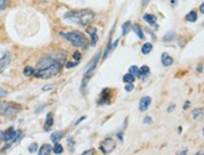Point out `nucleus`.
<instances>
[{"label": "nucleus", "mask_w": 204, "mask_h": 155, "mask_svg": "<svg viewBox=\"0 0 204 155\" xmlns=\"http://www.w3.org/2000/svg\"><path fill=\"white\" fill-rule=\"evenodd\" d=\"M64 19L68 21L79 24V25H86L94 20V14L90 10H77V11H68L64 15Z\"/></svg>", "instance_id": "1"}, {"label": "nucleus", "mask_w": 204, "mask_h": 155, "mask_svg": "<svg viewBox=\"0 0 204 155\" xmlns=\"http://www.w3.org/2000/svg\"><path fill=\"white\" fill-rule=\"evenodd\" d=\"M61 66H63V61L60 60H57L53 65H50L49 68H45V69H41V70H35L34 71V76L35 78H39V79H49L54 75H57L59 71L61 70Z\"/></svg>", "instance_id": "2"}, {"label": "nucleus", "mask_w": 204, "mask_h": 155, "mask_svg": "<svg viewBox=\"0 0 204 155\" xmlns=\"http://www.w3.org/2000/svg\"><path fill=\"white\" fill-rule=\"evenodd\" d=\"M60 35L64 38V39H67L68 41H70L74 46L77 48H80V49H84L86 48V44H88V41H86L85 36L83 35L80 32H69V33H64L61 32Z\"/></svg>", "instance_id": "3"}, {"label": "nucleus", "mask_w": 204, "mask_h": 155, "mask_svg": "<svg viewBox=\"0 0 204 155\" xmlns=\"http://www.w3.org/2000/svg\"><path fill=\"white\" fill-rule=\"evenodd\" d=\"M22 111V106L14 103H0V115L3 116H14Z\"/></svg>", "instance_id": "4"}, {"label": "nucleus", "mask_w": 204, "mask_h": 155, "mask_svg": "<svg viewBox=\"0 0 204 155\" xmlns=\"http://www.w3.org/2000/svg\"><path fill=\"white\" fill-rule=\"evenodd\" d=\"M99 59H100V53L96 54L95 56L93 58V60L90 61V63H89V65L86 66V69H85V76H84V79H83V83H81V93H84V88H85L86 81H88L89 78H90L92 75L94 74L95 68H96V65H98Z\"/></svg>", "instance_id": "5"}, {"label": "nucleus", "mask_w": 204, "mask_h": 155, "mask_svg": "<svg viewBox=\"0 0 204 155\" xmlns=\"http://www.w3.org/2000/svg\"><path fill=\"white\" fill-rule=\"evenodd\" d=\"M115 146H116V144L112 138H106V139H104L102 143H100V150H102V153H104V154L112 153V151L115 149Z\"/></svg>", "instance_id": "6"}, {"label": "nucleus", "mask_w": 204, "mask_h": 155, "mask_svg": "<svg viewBox=\"0 0 204 155\" xmlns=\"http://www.w3.org/2000/svg\"><path fill=\"white\" fill-rule=\"evenodd\" d=\"M10 61H11V55H10L9 53H5L1 58H0V74H1L6 68H8Z\"/></svg>", "instance_id": "7"}, {"label": "nucleus", "mask_w": 204, "mask_h": 155, "mask_svg": "<svg viewBox=\"0 0 204 155\" xmlns=\"http://www.w3.org/2000/svg\"><path fill=\"white\" fill-rule=\"evenodd\" d=\"M86 33L89 34L92 39V45H95L96 41H98V32H96V28L95 26H88L86 28Z\"/></svg>", "instance_id": "8"}, {"label": "nucleus", "mask_w": 204, "mask_h": 155, "mask_svg": "<svg viewBox=\"0 0 204 155\" xmlns=\"http://www.w3.org/2000/svg\"><path fill=\"white\" fill-rule=\"evenodd\" d=\"M150 103H151L150 96H143L139 101V110L140 111H145L150 106Z\"/></svg>", "instance_id": "9"}, {"label": "nucleus", "mask_w": 204, "mask_h": 155, "mask_svg": "<svg viewBox=\"0 0 204 155\" xmlns=\"http://www.w3.org/2000/svg\"><path fill=\"white\" fill-rule=\"evenodd\" d=\"M109 93H110V89H104V90L102 91V98H100V99H99V101H98V104H99V105L110 104Z\"/></svg>", "instance_id": "10"}, {"label": "nucleus", "mask_w": 204, "mask_h": 155, "mask_svg": "<svg viewBox=\"0 0 204 155\" xmlns=\"http://www.w3.org/2000/svg\"><path fill=\"white\" fill-rule=\"evenodd\" d=\"M143 19L147 21L149 25L151 26H157V18L153 15V14H145V15L143 16ZM158 28V26H157Z\"/></svg>", "instance_id": "11"}, {"label": "nucleus", "mask_w": 204, "mask_h": 155, "mask_svg": "<svg viewBox=\"0 0 204 155\" xmlns=\"http://www.w3.org/2000/svg\"><path fill=\"white\" fill-rule=\"evenodd\" d=\"M173 58L170 56L169 54H167V53H164L163 55H162V64L164 65V66H170V65L173 64Z\"/></svg>", "instance_id": "12"}, {"label": "nucleus", "mask_w": 204, "mask_h": 155, "mask_svg": "<svg viewBox=\"0 0 204 155\" xmlns=\"http://www.w3.org/2000/svg\"><path fill=\"white\" fill-rule=\"evenodd\" d=\"M54 124V116H53V113H48L46 114V119H45V130H50V128L53 126Z\"/></svg>", "instance_id": "13"}, {"label": "nucleus", "mask_w": 204, "mask_h": 155, "mask_svg": "<svg viewBox=\"0 0 204 155\" xmlns=\"http://www.w3.org/2000/svg\"><path fill=\"white\" fill-rule=\"evenodd\" d=\"M51 151H53V148H51L49 144H44L39 149V155H46V154H50Z\"/></svg>", "instance_id": "14"}, {"label": "nucleus", "mask_w": 204, "mask_h": 155, "mask_svg": "<svg viewBox=\"0 0 204 155\" xmlns=\"http://www.w3.org/2000/svg\"><path fill=\"white\" fill-rule=\"evenodd\" d=\"M133 28V32L137 34V36L139 38V39H144L145 35H144V33H143V30H141V28L138 25V24H134V25L132 26Z\"/></svg>", "instance_id": "15"}, {"label": "nucleus", "mask_w": 204, "mask_h": 155, "mask_svg": "<svg viewBox=\"0 0 204 155\" xmlns=\"http://www.w3.org/2000/svg\"><path fill=\"white\" fill-rule=\"evenodd\" d=\"M192 116H193V119L194 120L200 119L203 116V109L202 108H195L194 110H193V113H192Z\"/></svg>", "instance_id": "16"}, {"label": "nucleus", "mask_w": 204, "mask_h": 155, "mask_svg": "<svg viewBox=\"0 0 204 155\" xmlns=\"http://www.w3.org/2000/svg\"><path fill=\"white\" fill-rule=\"evenodd\" d=\"M61 138H63V133H61V132H57V133H53L50 135V140L53 143H58Z\"/></svg>", "instance_id": "17"}, {"label": "nucleus", "mask_w": 204, "mask_h": 155, "mask_svg": "<svg viewBox=\"0 0 204 155\" xmlns=\"http://www.w3.org/2000/svg\"><path fill=\"white\" fill-rule=\"evenodd\" d=\"M151 50H153V45H151L150 43H145V44H143V46H141V53L145 55L149 54Z\"/></svg>", "instance_id": "18"}, {"label": "nucleus", "mask_w": 204, "mask_h": 155, "mask_svg": "<svg viewBox=\"0 0 204 155\" xmlns=\"http://www.w3.org/2000/svg\"><path fill=\"white\" fill-rule=\"evenodd\" d=\"M185 19H186V21L194 23V21H197V19H198V15H197V13H195V11H191L189 14H186Z\"/></svg>", "instance_id": "19"}, {"label": "nucleus", "mask_w": 204, "mask_h": 155, "mask_svg": "<svg viewBox=\"0 0 204 155\" xmlns=\"http://www.w3.org/2000/svg\"><path fill=\"white\" fill-rule=\"evenodd\" d=\"M130 28H132V23H130V21L124 23L123 24V28H122V35H127V34L130 32Z\"/></svg>", "instance_id": "20"}, {"label": "nucleus", "mask_w": 204, "mask_h": 155, "mask_svg": "<svg viewBox=\"0 0 204 155\" xmlns=\"http://www.w3.org/2000/svg\"><path fill=\"white\" fill-rule=\"evenodd\" d=\"M139 74H140V78H141V76H148V75L150 74V69H149V66H147V65L141 66V68L139 69Z\"/></svg>", "instance_id": "21"}, {"label": "nucleus", "mask_w": 204, "mask_h": 155, "mask_svg": "<svg viewBox=\"0 0 204 155\" xmlns=\"http://www.w3.org/2000/svg\"><path fill=\"white\" fill-rule=\"evenodd\" d=\"M174 38H175V33L174 32H169L163 36V41L164 43H168V41H172Z\"/></svg>", "instance_id": "22"}, {"label": "nucleus", "mask_w": 204, "mask_h": 155, "mask_svg": "<svg viewBox=\"0 0 204 155\" xmlns=\"http://www.w3.org/2000/svg\"><path fill=\"white\" fill-rule=\"evenodd\" d=\"M129 73L134 75V76H138V78H140V74H139V68L135 66V65H133V66H130L129 68Z\"/></svg>", "instance_id": "23"}, {"label": "nucleus", "mask_w": 204, "mask_h": 155, "mask_svg": "<svg viewBox=\"0 0 204 155\" xmlns=\"http://www.w3.org/2000/svg\"><path fill=\"white\" fill-rule=\"evenodd\" d=\"M123 80H124V83H134V80H135V76L132 75L130 73H128V74H125L123 76Z\"/></svg>", "instance_id": "24"}, {"label": "nucleus", "mask_w": 204, "mask_h": 155, "mask_svg": "<svg viewBox=\"0 0 204 155\" xmlns=\"http://www.w3.org/2000/svg\"><path fill=\"white\" fill-rule=\"evenodd\" d=\"M53 151L55 154H61L64 151V149H63V146L59 144V142L58 143H55V145H54V148H53Z\"/></svg>", "instance_id": "25"}, {"label": "nucleus", "mask_w": 204, "mask_h": 155, "mask_svg": "<svg viewBox=\"0 0 204 155\" xmlns=\"http://www.w3.org/2000/svg\"><path fill=\"white\" fill-rule=\"evenodd\" d=\"M34 71H35V69H34V68L26 66L25 69H24V75H25V76H30V75L34 74Z\"/></svg>", "instance_id": "26"}, {"label": "nucleus", "mask_w": 204, "mask_h": 155, "mask_svg": "<svg viewBox=\"0 0 204 155\" xmlns=\"http://www.w3.org/2000/svg\"><path fill=\"white\" fill-rule=\"evenodd\" d=\"M28 150H29V153H35V151L38 150V144L36 143L30 144L29 148H28Z\"/></svg>", "instance_id": "27"}, {"label": "nucleus", "mask_w": 204, "mask_h": 155, "mask_svg": "<svg viewBox=\"0 0 204 155\" xmlns=\"http://www.w3.org/2000/svg\"><path fill=\"white\" fill-rule=\"evenodd\" d=\"M9 4V0H0V11L4 10Z\"/></svg>", "instance_id": "28"}, {"label": "nucleus", "mask_w": 204, "mask_h": 155, "mask_svg": "<svg viewBox=\"0 0 204 155\" xmlns=\"http://www.w3.org/2000/svg\"><path fill=\"white\" fill-rule=\"evenodd\" d=\"M68 143H69V149H70V151L74 150V140H73V138H68Z\"/></svg>", "instance_id": "29"}, {"label": "nucleus", "mask_w": 204, "mask_h": 155, "mask_svg": "<svg viewBox=\"0 0 204 155\" xmlns=\"http://www.w3.org/2000/svg\"><path fill=\"white\" fill-rule=\"evenodd\" d=\"M79 61H70V63H67L65 64V66H67L68 69H70V68H75L78 65Z\"/></svg>", "instance_id": "30"}, {"label": "nucleus", "mask_w": 204, "mask_h": 155, "mask_svg": "<svg viewBox=\"0 0 204 155\" xmlns=\"http://www.w3.org/2000/svg\"><path fill=\"white\" fill-rule=\"evenodd\" d=\"M125 89L127 91H132L133 89H134V85H133V83H127V85H125Z\"/></svg>", "instance_id": "31"}, {"label": "nucleus", "mask_w": 204, "mask_h": 155, "mask_svg": "<svg viewBox=\"0 0 204 155\" xmlns=\"http://www.w3.org/2000/svg\"><path fill=\"white\" fill-rule=\"evenodd\" d=\"M73 56H74V59L77 60V61H80V59H81V54L79 53V51H77V53H74V55H73Z\"/></svg>", "instance_id": "32"}, {"label": "nucleus", "mask_w": 204, "mask_h": 155, "mask_svg": "<svg viewBox=\"0 0 204 155\" xmlns=\"http://www.w3.org/2000/svg\"><path fill=\"white\" fill-rule=\"evenodd\" d=\"M144 124H151V118L150 116H145L144 118Z\"/></svg>", "instance_id": "33"}, {"label": "nucleus", "mask_w": 204, "mask_h": 155, "mask_svg": "<svg viewBox=\"0 0 204 155\" xmlns=\"http://www.w3.org/2000/svg\"><path fill=\"white\" fill-rule=\"evenodd\" d=\"M6 94H8V93H6V91L4 90V89H0V98H4V96H5Z\"/></svg>", "instance_id": "34"}, {"label": "nucleus", "mask_w": 204, "mask_h": 155, "mask_svg": "<svg viewBox=\"0 0 204 155\" xmlns=\"http://www.w3.org/2000/svg\"><path fill=\"white\" fill-rule=\"evenodd\" d=\"M93 153H94V149H89V150H85L83 154H84V155H86V154L90 155V154H93Z\"/></svg>", "instance_id": "35"}, {"label": "nucleus", "mask_w": 204, "mask_h": 155, "mask_svg": "<svg viewBox=\"0 0 204 155\" xmlns=\"http://www.w3.org/2000/svg\"><path fill=\"white\" fill-rule=\"evenodd\" d=\"M118 43H119V39H116V40L113 43V45H112V50H113V49H115L116 45H118Z\"/></svg>", "instance_id": "36"}, {"label": "nucleus", "mask_w": 204, "mask_h": 155, "mask_svg": "<svg viewBox=\"0 0 204 155\" xmlns=\"http://www.w3.org/2000/svg\"><path fill=\"white\" fill-rule=\"evenodd\" d=\"M189 105H191V103H189V101H185V103H184V105H183V109H184V110H185V109H188V108H189Z\"/></svg>", "instance_id": "37"}, {"label": "nucleus", "mask_w": 204, "mask_h": 155, "mask_svg": "<svg viewBox=\"0 0 204 155\" xmlns=\"http://www.w3.org/2000/svg\"><path fill=\"white\" fill-rule=\"evenodd\" d=\"M85 118H86V116H81V118H79L77 121H75V125H77V124H79L80 121H83V120H85Z\"/></svg>", "instance_id": "38"}, {"label": "nucleus", "mask_w": 204, "mask_h": 155, "mask_svg": "<svg viewBox=\"0 0 204 155\" xmlns=\"http://www.w3.org/2000/svg\"><path fill=\"white\" fill-rule=\"evenodd\" d=\"M199 10H200V13H202V14H204V3H203V4H202V5H200V8H199Z\"/></svg>", "instance_id": "39"}, {"label": "nucleus", "mask_w": 204, "mask_h": 155, "mask_svg": "<svg viewBox=\"0 0 204 155\" xmlns=\"http://www.w3.org/2000/svg\"><path fill=\"white\" fill-rule=\"evenodd\" d=\"M177 1H178V0H170V4L173 6H175V5H177Z\"/></svg>", "instance_id": "40"}, {"label": "nucleus", "mask_w": 204, "mask_h": 155, "mask_svg": "<svg viewBox=\"0 0 204 155\" xmlns=\"http://www.w3.org/2000/svg\"><path fill=\"white\" fill-rule=\"evenodd\" d=\"M148 3H149V0H143V6H147Z\"/></svg>", "instance_id": "41"}, {"label": "nucleus", "mask_w": 204, "mask_h": 155, "mask_svg": "<svg viewBox=\"0 0 204 155\" xmlns=\"http://www.w3.org/2000/svg\"><path fill=\"white\" fill-rule=\"evenodd\" d=\"M43 109H44V105H41V106H39V108H38V109H36V113H39V111H40V110H43Z\"/></svg>", "instance_id": "42"}, {"label": "nucleus", "mask_w": 204, "mask_h": 155, "mask_svg": "<svg viewBox=\"0 0 204 155\" xmlns=\"http://www.w3.org/2000/svg\"><path fill=\"white\" fill-rule=\"evenodd\" d=\"M173 109H174V105H170V106H169V108H168V111H172Z\"/></svg>", "instance_id": "43"}, {"label": "nucleus", "mask_w": 204, "mask_h": 155, "mask_svg": "<svg viewBox=\"0 0 204 155\" xmlns=\"http://www.w3.org/2000/svg\"><path fill=\"white\" fill-rule=\"evenodd\" d=\"M50 89H51V87H44L43 90H50Z\"/></svg>", "instance_id": "44"}, {"label": "nucleus", "mask_w": 204, "mask_h": 155, "mask_svg": "<svg viewBox=\"0 0 204 155\" xmlns=\"http://www.w3.org/2000/svg\"><path fill=\"white\" fill-rule=\"evenodd\" d=\"M203 133H204V130H203Z\"/></svg>", "instance_id": "45"}, {"label": "nucleus", "mask_w": 204, "mask_h": 155, "mask_svg": "<svg viewBox=\"0 0 204 155\" xmlns=\"http://www.w3.org/2000/svg\"><path fill=\"white\" fill-rule=\"evenodd\" d=\"M203 26H204V24H203Z\"/></svg>", "instance_id": "46"}]
</instances>
